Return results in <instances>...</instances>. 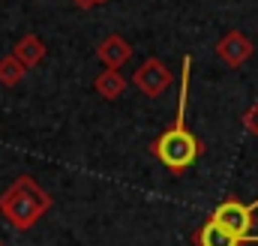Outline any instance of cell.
I'll list each match as a JSON object with an SVG mask.
<instances>
[{
  "label": "cell",
  "instance_id": "cell-1",
  "mask_svg": "<svg viewBox=\"0 0 258 246\" xmlns=\"http://www.w3.org/2000/svg\"><path fill=\"white\" fill-rule=\"evenodd\" d=\"M189 72H192V54H183V60H180V96H177L174 123L150 141V156H153L165 171H171L174 177L186 174L195 162L204 156V141L195 135L192 129H189V123H186Z\"/></svg>",
  "mask_w": 258,
  "mask_h": 246
},
{
  "label": "cell",
  "instance_id": "cell-2",
  "mask_svg": "<svg viewBox=\"0 0 258 246\" xmlns=\"http://www.w3.org/2000/svg\"><path fill=\"white\" fill-rule=\"evenodd\" d=\"M48 210H51V195L30 174H18L0 192V216L15 231H30Z\"/></svg>",
  "mask_w": 258,
  "mask_h": 246
},
{
  "label": "cell",
  "instance_id": "cell-3",
  "mask_svg": "<svg viewBox=\"0 0 258 246\" xmlns=\"http://www.w3.org/2000/svg\"><path fill=\"white\" fill-rule=\"evenodd\" d=\"M255 210H258V198L246 204V201H240V198L231 195V198H225V201H219L213 207L210 219L219 222L222 228L240 234V237H255L252 234V228H255Z\"/></svg>",
  "mask_w": 258,
  "mask_h": 246
},
{
  "label": "cell",
  "instance_id": "cell-4",
  "mask_svg": "<svg viewBox=\"0 0 258 246\" xmlns=\"http://www.w3.org/2000/svg\"><path fill=\"white\" fill-rule=\"evenodd\" d=\"M129 81L135 84V90H138L141 96H147V99H159V96L174 84V75H171V69L159 60V57H147V60L132 72Z\"/></svg>",
  "mask_w": 258,
  "mask_h": 246
},
{
  "label": "cell",
  "instance_id": "cell-5",
  "mask_svg": "<svg viewBox=\"0 0 258 246\" xmlns=\"http://www.w3.org/2000/svg\"><path fill=\"white\" fill-rule=\"evenodd\" d=\"M216 57L225 63L228 69H240L243 63L252 57V51H255V45H252V39L243 33V30H225L222 36H219V42H216Z\"/></svg>",
  "mask_w": 258,
  "mask_h": 246
},
{
  "label": "cell",
  "instance_id": "cell-6",
  "mask_svg": "<svg viewBox=\"0 0 258 246\" xmlns=\"http://www.w3.org/2000/svg\"><path fill=\"white\" fill-rule=\"evenodd\" d=\"M192 243L195 246H252V243H258V234L255 237H240V234L222 228L219 222H213V219L207 216V219L192 231Z\"/></svg>",
  "mask_w": 258,
  "mask_h": 246
},
{
  "label": "cell",
  "instance_id": "cell-7",
  "mask_svg": "<svg viewBox=\"0 0 258 246\" xmlns=\"http://www.w3.org/2000/svg\"><path fill=\"white\" fill-rule=\"evenodd\" d=\"M96 60L102 63V69H120L123 63L132 60V45H129L120 33H108L96 45Z\"/></svg>",
  "mask_w": 258,
  "mask_h": 246
},
{
  "label": "cell",
  "instance_id": "cell-8",
  "mask_svg": "<svg viewBox=\"0 0 258 246\" xmlns=\"http://www.w3.org/2000/svg\"><path fill=\"white\" fill-rule=\"evenodd\" d=\"M12 54L24 63V69H33V66H39V63L45 60V54H48V45L42 42V36H36V33H24V36L15 42Z\"/></svg>",
  "mask_w": 258,
  "mask_h": 246
},
{
  "label": "cell",
  "instance_id": "cell-9",
  "mask_svg": "<svg viewBox=\"0 0 258 246\" xmlns=\"http://www.w3.org/2000/svg\"><path fill=\"white\" fill-rule=\"evenodd\" d=\"M129 81L120 75V69H102L96 78H93V90L102 96V99H120L123 93H126Z\"/></svg>",
  "mask_w": 258,
  "mask_h": 246
},
{
  "label": "cell",
  "instance_id": "cell-10",
  "mask_svg": "<svg viewBox=\"0 0 258 246\" xmlns=\"http://www.w3.org/2000/svg\"><path fill=\"white\" fill-rule=\"evenodd\" d=\"M24 75H27V69H24V63L18 60L15 54L0 57V84H3V87H15V84H21Z\"/></svg>",
  "mask_w": 258,
  "mask_h": 246
},
{
  "label": "cell",
  "instance_id": "cell-11",
  "mask_svg": "<svg viewBox=\"0 0 258 246\" xmlns=\"http://www.w3.org/2000/svg\"><path fill=\"white\" fill-rule=\"evenodd\" d=\"M240 123H243V129H246L249 135H258V102H252V105L243 111Z\"/></svg>",
  "mask_w": 258,
  "mask_h": 246
},
{
  "label": "cell",
  "instance_id": "cell-12",
  "mask_svg": "<svg viewBox=\"0 0 258 246\" xmlns=\"http://www.w3.org/2000/svg\"><path fill=\"white\" fill-rule=\"evenodd\" d=\"M75 3H78L81 9H93V6H99L102 0H75Z\"/></svg>",
  "mask_w": 258,
  "mask_h": 246
},
{
  "label": "cell",
  "instance_id": "cell-13",
  "mask_svg": "<svg viewBox=\"0 0 258 246\" xmlns=\"http://www.w3.org/2000/svg\"><path fill=\"white\" fill-rule=\"evenodd\" d=\"M0 246H3V240H0Z\"/></svg>",
  "mask_w": 258,
  "mask_h": 246
}]
</instances>
